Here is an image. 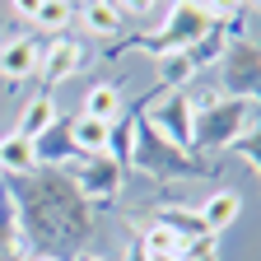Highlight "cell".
Listing matches in <instances>:
<instances>
[{
  "label": "cell",
  "mask_w": 261,
  "mask_h": 261,
  "mask_svg": "<svg viewBox=\"0 0 261 261\" xmlns=\"http://www.w3.org/2000/svg\"><path fill=\"white\" fill-rule=\"evenodd\" d=\"M182 261H219V252H205V256H182Z\"/></svg>",
  "instance_id": "obj_28"
},
{
  "label": "cell",
  "mask_w": 261,
  "mask_h": 261,
  "mask_svg": "<svg viewBox=\"0 0 261 261\" xmlns=\"http://www.w3.org/2000/svg\"><path fill=\"white\" fill-rule=\"evenodd\" d=\"M219 93L261 103V38H233L219 56Z\"/></svg>",
  "instance_id": "obj_5"
},
{
  "label": "cell",
  "mask_w": 261,
  "mask_h": 261,
  "mask_svg": "<svg viewBox=\"0 0 261 261\" xmlns=\"http://www.w3.org/2000/svg\"><path fill=\"white\" fill-rule=\"evenodd\" d=\"M154 70H159V89H187V80H196V65L187 51H168V56H159L154 61Z\"/></svg>",
  "instance_id": "obj_19"
},
{
  "label": "cell",
  "mask_w": 261,
  "mask_h": 261,
  "mask_svg": "<svg viewBox=\"0 0 261 261\" xmlns=\"http://www.w3.org/2000/svg\"><path fill=\"white\" fill-rule=\"evenodd\" d=\"M75 187L84 191V201L93 205V201H112V196L121 191V177H126V168L117 159H108V154H84L80 163H75Z\"/></svg>",
  "instance_id": "obj_7"
},
{
  "label": "cell",
  "mask_w": 261,
  "mask_h": 261,
  "mask_svg": "<svg viewBox=\"0 0 261 261\" xmlns=\"http://www.w3.org/2000/svg\"><path fill=\"white\" fill-rule=\"evenodd\" d=\"M112 5L126 14H149V10H159V0H112Z\"/></svg>",
  "instance_id": "obj_25"
},
{
  "label": "cell",
  "mask_w": 261,
  "mask_h": 261,
  "mask_svg": "<svg viewBox=\"0 0 261 261\" xmlns=\"http://www.w3.org/2000/svg\"><path fill=\"white\" fill-rule=\"evenodd\" d=\"M10 210L28 247L75 261L93 233V205L75 187L70 168H33L10 177Z\"/></svg>",
  "instance_id": "obj_1"
},
{
  "label": "cell",
  "mask_w": 261,
  "mask_h": 261,
  "mask_svg": "<svg viewBox=\"0 0 261 261\" xmlns=\"http://www.w3.org/2000/svg\"><path fill=\"white\" fill-rule=\"evenodd\" d=\"M75 261H108V256H98V252H80Z\"/></svg>",
  "instance_id": "obj_29"
},
{
  "label": "cell",
  "mask_w": 261,
  "mask_h": 261,
  "mask_svg": "<svg viewBox=\"0 0 261 261\" xmlns=\"http://www.w3.org/2000/svg\"><path fill=\"white\" fill-rule=\"evenodd\" d=\"M0 261H28V243H23V233H19L14 210H10L5 196H0Z\"/></svg>",
  "instance_id": "obj_18"
},
{
  "label": "cell",
  "mask_w": 261,
  "mask_h": 261,
  "mask_svg": "<svg viewBox=\"0 0 261 261\" xmlns=\"http://www.w3.org/2000/svg\"><path fill=\"white\" fill-rule=\"evenodd\" d=\"M205 10H210L215 23H238L243 10H247V0H205Z\"/></svg>",
  "instance_id": "obj_24"
},
{
  "label": "cell",
  "mask_w": 261,
  "mask_h": 261,
  "mask_svg": "<svg viewBox=\"0 0 261 261\" xmlns=\"http://www.w3.org/2000/svg\"><path fill=\"white\" fill-rule=\"evenodd\" d=\"M80 23H84L89 38H117L121 33V10L112 5V0H84Z\"/></svg>",
  "instance_id": "obj_12"
},
{
  "label": "cell",
  "mask_w": 261,
  "mask_h": 261,
  "mask_svg": "<svg viewBox=\"0 0 261 261\" xmlns=\"http://www.w3.org/2000/svg\"><path fill=\"white\" fill-rule=\"evenodd\" d=\"M130 163H136L140 173L159 177V182H177V177H215V173H219V163H215V159H201V154H191V149H177L173 140H163L159 130L149 126L145 112L136 117Z\"/></svg>",
  "instance_id": "obj_2"
},
{
  "label": "cell",
  "mask_w": 261,
  "mask_h": 261,
  "mask_svg": "<svg viewBox=\"0 0 261 261\" xmlns=\"http://www.w3.org/2000/svg\"><path fill=\"white\" fill-rule=\"evenodd\" d=\"M252 121V103L247 98H224L215 93L210 103L196 108V121H191V140H196V154L201 149H228Z\"/></svg>",
  "instance_id": "obj_4"
},
{
  "label": "cell",
  "mask_w": 261,
  "mask_h": 261,
  "mask_svg": "<svg viewBox=\"0 0 261 261\" xmlns=\"http://www.w3.org/2000/svg\"><path fill=\"white\" fill-rule=\"evenodd\" d=\"M70 136L80 154H103L108 145V121H93V117H70Z\"/></svg>",
  "instance_id": "obj_20"
},
{
  "label": "cell",
  "mask_w": 261,
  "mask_h": 261,
  "mask_svg": "<svg viewBox=\"0 0 261 261\" xmlns=\"http://www.w3.org/2000/svg\"><path fill=\"white\" fill-rule=\"evenodd\" d=\"M247 5H252V10H261V0H247Z\"/></svg>",
  "instance_id": "obj_31"
},
{
  "label": "cell",
  "mask_w": 261,
  "mask_h": 261,
  "mask_svg": "<svg viewBox=\"0 0 261 261\" xmlns=\"http://www.w3.org/2000/svg\"><path fill=\"white\" fill-rule=\"evenodd\" d=\"M33 70H38V42L33 38H10V42H0V80H28Z\"/></svg>",
  "instance_id": "obj_10"
},
{
  "label": "cell",
  "mask_w": 261,
  "mask_h": 261,
  "mask_svg": "<svg viewBox=\"0 0 261 261\" xmlns=\"http://www.w3.org/2000/svg\"><path fill=\"white\" fill-rule=\"evenodd\" d=\"M149 261H182V256H149Z\"/></svg>",
  "instance_id": "obj_30"
},
{
  "label": "cell",
  "mask_w": 261,
  "mask_h": 261,
  "mask_svg": "<svg viewBox=\"0 0 261 261\" xmlns=\"http://www.w3.org/2000/svg\"><path fill=\"white\" fill-rule=\"evenodd\" d=\"M154 224L173 228L182 243H187V238H205V233H210L205 219H201V210H191V205H159V210H154Z\"/></svg>",
  "instance_id": "obj_13"
},
{
  "label": "cell",
  "mask_w": 261,
  "mask_h": 261,
  "mask_svg": "<svg viewBox=\"0 0 261 261\" xmlns=\"http://www.w3.org/2000/svg\"><path fill=\"white\" fill-rule=\"evenodd\" d=\"M238 215H243V196H238L233 187H224V191H215L210 201L201 205V219H205V228H210V233H224V228L233 224Z\"/></svg>",
  "instance_id": "obj_15"
},
{
  "label": "cell",
  "mask_w": 261,
  "mask_h": 261,
  "mask_svg": "<svg viewBox=\"0 0 261 261\" xmlns=\"http://www.w3.org/2000/svg\"><path fill=\"white\" fill-rule=\"evenodd\" d=\"M84 65V47L70 42V38H51L47 51H38V75L47 84H61V80H70L75 70Z\"/></svg>",
  "instance_id": "obj_9"
},
{
  "label": "cell",
  "mask_w": 261,
  "mask_h": 261,
  "mask_svg": "<svg viewBox=\"0 0 261 261\" xmlns=\"http://www.w3.org/2000/svg\"><path fill=\"white\" fill-rule=\"evenodd\" d=\"M149 126L159 130L163 140H173L177 149H191L196 154V140H191V121H196V108H191V93L187 89H168L163 98H154V103L145 108Z\"/></svg>",
  "instance_id": "obj_6"
},
{
  "label": "cell",
  "mask_w": 261,
  "mask_h": 261,
  "mask_svg": "<svg viewBox=\"0 0 261 261\" xmlns=\"http://www.w3.org/2000/svg\"><path fill=\"white\" fill-rule=\"evenodd\" d=\"M28 261H61V256H51V252H33Z\"/></svg>",
  "instance_id": "obj_27"
},
{
  "label": "cell",
  "mask_w": 261,
  "mask_h": 261,
  "mask_svg": "<svg viewBox=\"0 0 261 261\" xmlns=\"http://www.w3.org/2000/svg\"><path fill=\"white\" fill-rule=\"evenodd\" d=\"M140 243H145V252H149V256H177V252H182V238L173 233V228H163V224L140 228Z\"/></svg>",
  "instance_id": "obj_22"
},
{
  "label": "cell",
  "mask_w": 261,
  "mask_h": 261,
  "mask_svg": "<svg viewBox=\"0 0 261 261\" xmlns=\"http://www.w3.org/2000/svg\"><path fill=\"white\" fill-rule=\"evenodd\" d=\"M228 154H238V159L247 163V168L261 177V112H252L247 130H243V136H238L233 145H228Z\"/></svg>",
  "instance_id": "obj_21"
},
{
  "label": "cell",
  "mask_w": 261,
  "mask_h": 261,
  "mask_svg": "<svg viewBox=\"0 0 261 261\" xmlns=\"http://www.w3.org/2000/svg\"><path fill=\"white\" fill-rule=\"evenodd\" d=\"M10 10H14L19 19H38V10H42V0H10Z\"/></svg>",
  "instance_id": "obj_26"
},
{
  "label": "cell",
  "mask_w": 261,
  "mask_h": 261,
  "mask_svg": "<svg viewBox=\"0 0 261 261\" xmlns=\"http://www.w3.org/2000/svg\"><path fill=\"white\" fill-rule=\"evenodd\" d=\"M80 117H93V121H117L121 117V89L117 84H93L80 103Z\"/></svg>",
  "instance_id": "obj_16"
},
{
  "label": "cell",
  "mask_w": 261,
  "mask_h": 261,
  "mask_svg": "<svg viewBox=\"0 0 261 261\" xmlns=\"http://www.w3.org/2000/svg\"><path fill=\"white\" fill-rule=\"evenodd\" d=\"M56 117H61L56 98H51V93L42 89V93H33L28 103H23V112H19V126H14V130H19L23 140H38V136H42V130H47V126H51Z\"/></svg>",
  "instance_id": "obj_11"
},
{
  "label": "cell",
  "mask_w": 261,
  "mask_h": 261,
  "mask_svg": "<svg viewBox=\"0 0 261 261\" xmlns=\"http://www.w3.org/2000/svg\"><path fill=\"white\" fill-rule=\"evenodd\" d=\"M0 168H5L10 177H19V173H33V168H38V159H33V140H23L19 130L0 136Z\"/></svg>",
  "instance_id": "obj_17"
},
{
  "label": "cell",
  "mask_w": 261,
  "mask_h": 261,
  "mask_svg": "<svg viewBox=\"0 0 261 261\" xmlns=\"http://www.w3.org/2000/svg\"><path fill=\"white\" fill-rule=\"evenodd\" d=\"M33 159H38V168H70V163L84 159L75 149V136H70V117H56L42 136L33 140Z\"/></svg>",
  "instance_id": "obj_8"
},
{
  "label": "cell",
  "mask_w": 261,
  "mask_h": 261,
  "mask_svg": "<svg viewBox=\"0 0 261 261\" xmlns=\"http://www.w3.org/2000/svg\"><path fill=\"white\" fill-rule=\"evenodd\" d=\"M70 19H75V5H70V0H42V10H38L33 23H38L42 33H61Z\"/></svg>",
  "instance_id": "obj_23"
},
{
  "label": "cell",
  "mask_w": 261,
  "mask_h": 261,
  "mask_svg": "<svg viewBox=\"0 0 261 261\" xmlns=\"http://www.w3.org/2000/svg\"><path fill=\"white\" fill-rule=\"evenodd\" d=\"M233 33H238V23H210V33L196 47H187V56H191V65L196 70H205V65H215L224 51H228V42H233Z\"/></svg>",
  "instance_id": "obj_14"
},
{
  "label": "cell",
  "mask_w": 261,
  "mask_h": 261,
  "mask_svg": "<svg viewBox=\"0 0 261 261\" xmlns=\"http://www.w3.org/2000/svg\"><path fill=\"white\" fill-rule=\"evenodd\" d=\"M210 10L205 0H173L168 5V19H163L159 33H136V38H126L121 47H108V56H121V51H145V56H168V51H187L196 47L210 33Z\"/></svg>",
  "instance_id": "obj_3"
}]
</instances>
